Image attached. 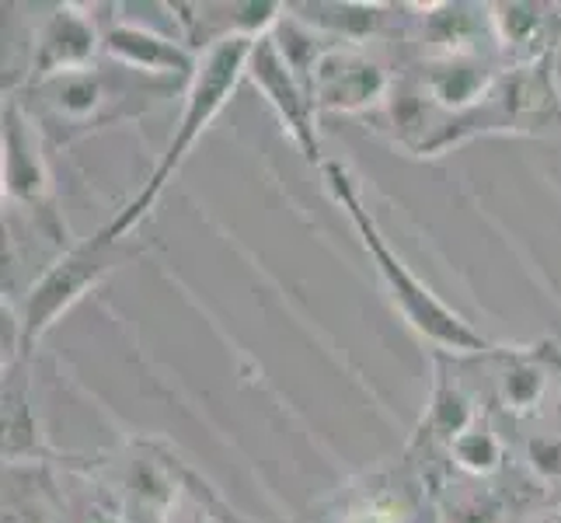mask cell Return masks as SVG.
<instances>
[{
	"label": "cell",
	"instance_id": "cell-10",
	"mask_svg": "<svg viewBox=\"0 0 561 523\" xmlns=\"http://www.w3.org/2000/svg\"><path fill=\"white\" fill-rule=\"evenodd\" d=\"M49 192L53 179L43 154V129L22 102L11 99L4 105V196L18 206L43 209Z\"/></svg>",
	"mask_w": 561,
	"mask_h": 523
},
{
	"label": "cell",
	"instance_id": "cell-20",
	"mask_svg": "<svg viewBox=\"0 0 561 523\" xmlns=\"http://www.w3.org/2000/svg\"><path fill=\"white\" fill-rule=\"evenodd\" d=\"M342 523H404L401 510L387 507L383 499H366L342 516Z\"/></svg>",
	"mask_w": 561,
	"mask_h": 523
},
{
	"label": "cell",
	"instance_id": "cell-3",
	"mask_svg": "<svg viewBox=\"0 0 561 523\" xmlns=\"http://www.w3.org/2000/svg\"><path fill=\"white\" fill-rule=\"evenodd\" d=\"M179 81H158V77L133 73L126 67L119 70H102V67H84L73 73L49 77V81L28 84V99H35V109L28 115L38 123V129L56 133V140H70L73 133H88L94 126H105L123 115H137L150 102L175 94Z\"/></svg>",
	"mask_w": 561,
	"mask_h": 523
},
{
	"label": "cell",
	"instance_id": "cell-16",
	"mask_svg": "<svg viewBox=\"0 0 561 523\" xmlns=\"http://www.w3.org/2000/svg\"><path fill=\"white\" fill-rule=\"evenodd\" d=\"M548 391V371L537 363L534 353H513L506 371H502V380H499V398L506 405L510 412L524 416V412H534L540 398Z\"/></svg>",
	"mask_w": 561,
	"mask_h": 523
},
{
	"label": "cell",
	"instance_id": "cell-17",
	"mask_svg": "<svg viewBox=\"0 0 561 523\" xmlns=\"http://www.w3.org/2000/svg\"><path fill=\"white\" fill-rule=\"evenodd\" d=\"M43 443L35 433V419L28 409V387H18L14 380H4V457L11 464L32 461Z\"/></svg>",
	"mask_w": 561,
	"mask_h": 523
},
{
	"label": "cell",
	"instance_id": "cell-7",
	"mask_svg": "<svg viewBox=\"0 0 561 523\" xmlns=\"http://www.w3.org/2000/svg\"><path fill=\"white\" fill-rule=\"evenodd\" d=\"M102 56L133 73L179 84H188L199 70V56L192 46L133 22H108L102 29Z\"/></svg>",
	"mask_w": 561,
	"mask_h": 523
},
{
	"label": "cell",
	"instance_id": "cell-11",
	"mask_svg": "<svg viewBox=\"0 0 561 523\" xmlns=\"http://www.w3.org/2000/svg\"><path fill=\"white\" fill-rule=\"evenodd\" d=\"M499 73L502 70H492V64L481 60L478 53L436 56L422 70V91L436 109H443L447 115H460L485 102V94L499 81Z\"/></svg>",
	"mask_w": 561,
	"mask_h": 523
},
{
	"label": "cell",
	"instance_id": "cell-2",
	"mask_svg": "<svg viewBox=\"0 0 561 523\" xmlns=\"http://www.w3.org/2000/svg\"><path fill=\"white\" fill-rule=\"evenodd\" d=\"M255 38H224V43L209 46L199 56V70L188 81V88L182 91V112L179 123L171 129V140L161 154V161L153 164V171L147 174V182L140 185V192L133 196L119 213L112 217L108 227H102L108 238L126 241V235L137 227L147 213L153 209V203L161 200V192L168 189V182L175 179L179 168L188 161L192 147L199 144V137L209 129V123L224 112V105L230 102V94L238 91L241 77H248V56Z\"/></svg>",
	"mask_w": 561,
	"mask_h": 523
},
{
	"label": "cell",
	"instance_id": "cell-15",
	"mask_svg": "<svg viewBox=\"0 0 561 523\" xmlns=\"http://www.w3.org/2000/svg\"><path fill=\"white\" fill-rule=\"evenodd\" d=\"M425 35L430 43L439 46V56H460V53H474L478 32L489 29L492 32V18L489 8H471V4H433L425 8Z\"/></svg>",
	"mask_w": 561,
	"mask_h": 523
},
{
	"label": "cell",
	"instance_id": "cell-18",
	"mask_svg": "<svg viewBox=\"0 0 561 523\" xmlns=\"http://www.w3.org/2000/svg\"><path fill=\"white\" fill-rule=\"evenodd\" d=\"M447 451H450L457 468L474 475V478L495 475L502 468V457H506V451H502V440L495 436V430H492L485 419L471 422L468 430H463Z\"/></svg>",
	"mask_w": 561,
	"mask_h": 523
},
{
	"label": "cell",
	"instance_id": "cell-4",
	"mask_svg": "<svg viewBox=\"0 0 561 523\" xmlns=\"http://www.w3.org/2000/svg\"><path fill=\"white\" fill-rule=\"evenodd\" d=\"M133 255H137V248H129L126 241H115L105 230H99L94 238L77 241L53 265H46V273L32 283L22 318H18V356H28L35 342L43 339L91 286H99Z\"/></svg>",
	"mask_w": 561,
	"mask_h": 523
},
{
	"label": "cell",
	"instance_id": "cell-12",
	"mask_svg": "<svg viewBox=\"0 0 561 523\" xmlns=\"http://www.w3.org/2000/svg\"><path fill=\"white\" fill-rule=\"evenodd\" d=\"M551 8L545 4H489L492 18V35L502 49L519 53L524 60L558 49L561 35L551 32V22H558V14H548Z\"/></svg>",
	"mask_w": 561,
	"mask_h": 523
},
{
	"label": "cell",
	"instance_id": "cell-19",
	"mask_svg": "<svg viewBox=\"0 0 561 523\" xmlns=\"http://www.w3.org/2000/svg\"><path fill=\"white\" fill-rule=\"evenodd\" d=\"M527 464L540 481H561V436H530L527 440Z\"/></svg>",
	"mask_w": 561,
	"mask_h": 523
},
{
	"label": "cell",
	"instance_id": "cell-6",
	"mask_svg": "<svg viewBox=\"0 0 561 523\" xmlns=\"http://www.w3.org/2000/svg\"><path fill=\"white\" fill-rule=\"evenodd\" d=\"M307 88L314 94L318 112L356 115L383 105L387 91H391V77L383 73L377 60L363 53V46L332 43L318 56Z\"/></svg>",
	"mask_w": 561,
	"mask_h": 523
},
{
	"label": "cell",
	"instance_id": "cell-22",
	"mask_svg": "<svg viewBox=\"0 0 561 523\" xmlns=\"http://www.w3.org/2000/svg\"><path fill=\"white\" fill-rule=\"evenodd\" d=\"M164 523H209V520H206V513H199V510H185V507H179V502H171V510H168Z\"/></svg>",
	"mask_w": 561,
	"mask_h": 523
},
{
	"label": "cell",
	"instance_id": "cell-9",
	"mask_svg": "<svg viewBox=\"0 0 561 523\" xmlns=\"http://www.w3.org/2000/svg\"><path fill=\"white\" fill-rule=\"evenodd\" d=\"M499 105L506 109L516 133H534L561 120V84H558V49L534 60H519L502 70L492 88Z\"/></svg>",
	"mask_w": 561,
	"mask_h": 523
},
{
	"label": "cell",
	"instance_id": "cell-5",
	"mask_svg": "<svg viewBox=\"0 0 561 523\" xmlns=\"http://www.w3.org/2000/svg\"><path fill=\"white\" fill-rule=\"evenodd\" d=\"M248 81L259 88L265 105L276 112V120L283 123V129L289 133V140H294L297 150L304 154V161L321 168L328 158H324V150H321L314 94H311V88L300 81V73L289 67V60L283 56V49H279L273 32L255 38V46H251Z\"/></svg>",
	"mask_w": 561,
	"mask_h": 523
},
{
	"label": "cell",
	"instance_id": "cell-13",
	"mask_svg": "<svg viewBox=\"0 0 561 523\" xmlns=\"http://www.w3.org/2000/svg\"><path fill=\"white\" fill-rule=\"evenodd\" d=\"M471 422H478L471 395L463 391L460 380H454L436 360V377L430 387V401H425L422 422L415 430V443H447L450 447Z\"/></svg>",
	"mask_w": 561,
	"mask_h": 523
},
{
	"label": "cell",
	"instance_id": "cell-8",
	"mask_svg": "<svg viewBox=\"0 0 561 523\" xmlns=\"http://www.w3.org/2000/svg\"><path fill=\"white\" fill-rule=\"evenodd\" d=\"M102 53V29L99 22L77 4L56 8L35 32L32 46V67H28V84L49 81V77L73 73L94 67Z\"/></svg>",
	"mask_w": 561,
	"mask_h": 523
},
{
	"label": "cell",
	"instance_id": "cell-21",
	"mask_svg": "<svg viewBox=\"0 0 561 523\" xmlns=\"http://www.w3.org/2000/svg\"><path fill=\"white\" fill-rule=\"evenodd\" d=\"M495 520H499V507L492 499H468L450 516V523H495Z\"/></svg>",
	"mask_w": 561,
	"mask_h": 523
},
{
	"label": "cell",
	"instance_id": "cell-14",
	"mask_svg": "<svg viewBox=\"0 0 561 523\" xmlns=\"http://www.w3.org/2000/svg\"><path fill=\"white\" fill-rule=\"evenodd\" d=\"M286 11L321 35L350 46H363V38L377 35L387 18V8L380 4H289Z\"/></svg>",
	"mask_w": 561,
	"mask_h": 523
},
{
	"label": "cell",
	"instance_id": "cell-1",
	"mask_svg": "<svg viewBox=\"0 0 561 523\" xmlns=\"http://www.w3.org/2000/svg\"><path fill=\"white\" fill-rule=\"evenodd\" d=\"M318 171H321V182L328 189V196L350 213V220H353L356 235L366 248V255H370V262L377 265V276L387 289V297H391L394 311L404 318V325H409L419 339L430 342L436 353L481 356V353H489V349H495L468 318L457 315L450 304H443L433 289L425 286L409 265H404V259L398 255V251L387 245L377 217L366 209V203L359 196V185L350 174V168H345L342 161L328 158Z\"/></svg>",
	"mask_w": 561,
	"mask_h": 523
}]
</instances>
